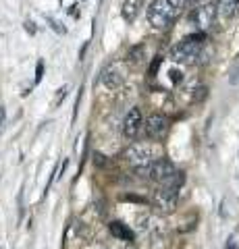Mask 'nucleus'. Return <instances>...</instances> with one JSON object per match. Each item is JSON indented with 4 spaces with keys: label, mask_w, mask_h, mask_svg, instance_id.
I'll list each match as a JSON object with an SVG mask.
<instances>
[{
    "label": "nucleus",
    "mask_w": 239,
    "mask_h": 249,
    "mask_svg": "<svg viewBox=\"0 0 239 249\" xmlns=\"http://www.w3.org/2000/svg\"><path fill=\"white\" fill-rule=\"evenodd\" d=\"M204 44H206L204 34L185 36L181 42H177L173 46L171 60L181 62V65H194V62H200V56H202V52H204Z\"/></svg>",
    "instance_id": "f257e3e1"
},
{
    "label": "nucleus",
    "mask_w": 239,
    "mask_h": 249,
    "mask_svg": "<svg viewBox=\"0 0 239 249\" xmlns=\"http://www.w3.org/2000/svg\"><path fill=\"white\" fill-rule=\"evenodd\" d=\"M158 158H163V156H160V147L152 145V143H133L131 147H127V152H125V160L140 177L144 170L150 164H154Z\"/></svg>",
    "instance_id": "f03ea898"
},
{
    "label": "nucleus",
    "mask_w": 239,
    "mask_h": 249,
    "mask_svg": "<svg viewBox=\"0 0 239 249\" xmlns=\"http://www.w3.org/2000/svg\"><path fill=\"white\" fill-rule=\"evenodd\" d=\"M179 15H181V9L173 0H154L148 9V21L156 29H166L177 21Z\"/></svg>",
    "instance_id": "7ed1b4c3"
},
{
    "label": "nucleus",
    "mask_w": 239,
    "mask_h": 249,
    "mask_svg": "<svg viewBox=\"0 0 239 249\" xmlns=\"http://www.w3.org/2000/svg\"><path fill=\"white\" fill-rule=\"evenodd\" d=\"M152 204L158 212L163 214H171L175 212L177 204H179V189H173V187H166V185H160L152 196Z\"/></svg>",
    "instance_id": "20e7f679"
},
{
    "label": "nucleus",
    "mask_w": 239,
    "mask_h": 249,
    "mask_svg": "<svg viewBox=\"0 0 239 249\" xmlns=\"http://www.w3.org/2000/svg\"><path fill=\"white\" fill-rule=\"evenodd\" d=\"M177 173V168H175V164L171 160H166V158H158L154 164H150L148 168L142 173V177H146V178H150V181H154V183H166L168 178H171L173 175Z\"/></svg>",
    "instance_id": "39448f33"
},
{
    "label": "nucleus",
    "mask_w": 239,
    "mask_h": 249,
    "mask_svg": "<svg viewBox=\"0 0 239 249\" xmlns=\"http://www.w3.org/2000/svg\"><path fill=\"white\" fill-rule=\"evenodd\" d=\"M135 229L140 232H144V235L152 237L154 241H163L165 239V222L160 220V218L152 216V214H144V216L137 218Z\"/></svg>",
    "instance_id": "423d86ee"
},
{
    "label": "nucleus",
    "mask_w": 239,
    "mask_h": 249,
    "mask_svg": "<svg viewBox=\"0 0 239 249\" xmlns=\"http://www.w3.org/2000/svg\"><path fill=\"white\" fill-rule=\"evenodd\" d=\"M217 4H200L196 6L194 11H191V23L200 29V34L206 31L208 27L214 25V21H217Z\"/></svg>",
    "instance_id": "0eeeda50"
},
{
    "label": "nucleus",
    "mask_w": 239,
    "mask_h": 249,
    "mask_svg": "<svg viewBox=\"0 0 239 249\" xmlns=\"http://www.w3.org/2000/svg\"><path fill=\"white\" fill-rule=\"evenodd\" d=\"M140 131H144V119L140 108H131L123 119V135L127 139H135L140 135Z\"/></svg>",
    "instance_id": "6e6552de"
},
{
    "label": "nucleus",
    "mask_w": 239,
    "mask_h": 249,
    "mask_svg": "<svg viewBox=\"0 0 239 249\" xmlns=\"http://www.w3.org/2000/svg\"><path fill=\"white\" fill-rule=\"evenodd\" d=\"M168 131V121L163 114H152L144 123V133L150 139H163Z\"/></svg>",
    "instance_id": "1a4fd4ad"
},
{
    "label": "nucleus",
    "mask_w": 239,
    "mask_h": 249,
    "mask_svg": "<svg viewBox=\"0 0 239 249\" xmlns=\"http://www.w3.org/2000/svg\"><path fill=\"white\" fill-rule=\"evenodd\" d=\"M123 79H125V75H123L119 65H114V62H112V65L104 67V71H102V83H104V88L117 89V88H121Z\"/></svg>",
    "instance_id": "9d476101"
},
{
    "label": "nucleus",
    "mask_w": 239,
    "mask_h": 249,
    "mask_svg": "<svg viewBox=\"0 0 239 249\" xmlns=\"http://www.w3.org/2000/svg\"><path fill=\"white\" fill-rule=\"evenodd\" d=\"M144 9V0H123V6H121V13H123V19L127 23H133L140 13Z\"/></svg>",
    "instance_id": "9b49d317"
},
{
    "label": "nucleus",
    "mask_w": 239,
    "mask_h": 249,
    "mask_svg": "<svg viewBox=\"0 0 239 249\" xmlns=\"http://www.w3.org/2000/svg\"><path fill=\"white\" fill-rule=\"evenodd\" d=\"M109 231L112 232V237H117L119 241H125V243H131V241L135 239L133 231H131V229L127 227V224L119 222V220H112V222L109 224Z\"/></svg>",
    "instance_id": "f8f14e48"
},
{
    "label": "nucleus",
    "mask_w": 239,
    "mask_h": 249,
    "mask_svg": "<svg viewBox=\"0 0 239 249\" xmlns=\"http://www.w3.org/2000/svg\"><path fill=\"white\" fill-rule=\"evenodd\" d=\"M217 13L221 19H231L239 13V0H219L217 2Z\"/></svg>",
    "instance_id": "ddd939ff"
},
{
    "label": "nucleus",
    "mask_w": 239,
    "mask_h": 249,
    "mask_svg": "<svg viewBox=\"0 0 239 249\" xmlns=\"http://www.w3.org/2000/svg\"><path fill=\"white\" fill-rule=\"evenodd\" d=\"M142 52H144V46H135V48L129 50L127 58H129L131 62H140V60H142Z\"/></svg>",
    "instance_id": "4468645a"
},
{
    "label": "nucleus",
    "mask_w": 239,
    "mask_h": 249,
    "mask_svg": "<svg viewBox=\"0 0 239 249\" xmlns=\"http://www.w3.org/2000/svg\"><path fill=\"white\" fill-rule=\"evenodd\" d=\"M46 21H48V23H50V27H52V29H55V31H56V34H65V31H67V29H65L63 25H60V23H58L56 19H52V17H46Z\"/></svg>",
    "instance_id": "2eb2a0df"
},
{
    "label": "nucleus",
    "mask_w": 239,
    "mask_h": 249,
    "mask_svg": "<svg viewBox=\"0 0 239 249\" xmlns=\"http://www.w3.org/2000/svg\"><path fill=\"white\" fill-rule=\"evenodd\" d=\"M67 89H69L67 85H63V88H60V89L56 91V98H55V102H52V104L58 106V104H60V100H65V98H67Z\"/></svg>",
    "instance_id": "dca6fc26"
},
{
    "label": "nucleus",
    "mask_w": 239,
    "mask_h": 249,
    "mask_svg": "<svg viewBox=\"0 0 239 249\" xmlns=\"http://www.w3.org/2000/svg\"><path fill=\"white\" fill-rule=\"evenodd\" d=\"M42 77H44V62L40 60L37 62V67H36V83H40Z\"/></svg>",
    "instance_id": "f3484780"
},
{
    "label": "nucleus",
    "mask_w": 239,
    "mask_h": 249,
    "mask_svg": "<svg viewBox=\"0 0 239 249\" xmlns=\"http://www.w3.org/2000/svg\"><path fill=\"white\" fill-rule=\"evenodd\" d=\"M229 81H231V85H237V83H239V65L233 69V71H231Z\"/></svg>",
    "instance_id": "a211bd4d"
},
{
    "label": "nucleus",
    "mask_w": 239,
    "mask_h": 249,
    "mask_svg": "<svg viewBox=\"0 0 239 249\" xmlns=\"http://www.w3.org/2000/svg\"><path fill=\"white\" fill-rule=\"evenodd\" d=\"M4 124H6V110L4 106H0V133L4 131Z\"/></svg>",
    "instance_id": "6ab92c4d"
},
{
    "label": "nucleus",
    "mask_w": 239,
    "mask_h": 249,
    "mask_svg": "<svg viewBox=\"0 0 239 249\" xmlns=\"http://www.w3.org/2000/svg\"><path fill=\"white\" fill-rule=\"evenodd\" d=\"M160 60H163V58H160V56H156V58H154V62H152V67H150V75H156V71H158V67H160Z\"/></svg>",
    "instance_id": "aec40b11"
},
{
    "label": "nucleus",
    "mask_w": 239,
    "mask_h": 249,
    "mask_svg": "<svg viewBox=\"0 0 239 249\" xmlns=\"http://www.w3.org/2000/svg\"><path fill=\"white\" fill-rule=\"evenodd\" d=\"M171 79H173V83H179L183 79V73L181 71H171Z\"/></svg>",
    "instance_id": "412c9836"
},
{
    "label": "nucleus",
    "mask_w": 239,
    "mask_h": 249,
    "mask_svg": "<svg viewBox=\"0 0 239 249\" xmlns=\"http://www.w3.org/2000/svg\"><path fill=\"white\" fill-rule=\"evenodd\" d=\"M25 29L29 31V34H36V27H34V23H32V21H27V23H25Z\"/></svg>",
    "instance_id": "4be33fe9"
},
{
    "label": "nucleus",
    "mask_w": 239,
    "mask_h": 249,
    "mask_svg": "<svg viewBox=\"0 0 239 249\" xmlns=\"http://www.w3.org/2000/svg\"><path fill=\"white\" fill-rule=\"evenodd\" d=\"M117 249H133V247H131V245H129V243H127V245H119V247H117Z\"/></svg>",
    "instance_id": "5701e85b"
}]
</instances>
